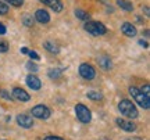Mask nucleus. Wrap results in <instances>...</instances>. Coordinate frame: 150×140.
Listing matches in <instances>:
<instances>
[{"instance_id": "obj_22", "label": "nucleus", "mask_w": 150, "mask_h": 140, "mask_svg": "<svg viewBox=\"0 0 150 140\" xmlns=\"http://www.w3.org/2000/svg\"><path fill=\"white\" fill-rule=\"evenodd\" d=\"M7 13H8V4L0 0V15H6Z\"/></svg>"}, {"instance_id": "obj_32", "label": "nucleus", "mask_w": 150, "mask_h": 140, "mask_svg": "<svg viewBox=\"0 0 150 140\" xmlns=\"http://www.w3.org/2000/svg\"><path fill=\"white\" fill-rule=\"evenodd\" d=\"M28 51H29V50H28L27 47H21V53L22 54H28Z\"/></svg>"}, {"instance_id": "obj_1", "label": "nucleus", "mask_w": 150, "mask_h": 140, "mask_svg": "<svg viewBox=\"0 0 150 140\" xmlns=\"http://www.w3.org/2000/svg\"><path fill=\"white\" fill-rule=\"evenodd\" d=\"M118 110H120V113L122 114L124 117H127V118H138L139 117V113H138V108L135 107V104L132 101H129V100H121V101L118 103Z\"/></svg>"}, {"instance_id": "obj_8", "label": "nucleus", "mask_w": 150, "mask_h": 140, "mask_svg": "<svg viewBox=\"0 0 150 140\" xmlns=\"http://www.w3.org/2000/svg\"><path fill=\"white\" fill-rule=\"evenodd\" d=\"M17 124L20 125L21 128H24V129H31L33 126V119L29 115L20 114V115H17Z\"/></svg>"}, {"instance_id": "obj_31", "label": "nucleus", "mask_w": 150, "mask_h": 140, "mask_svg": "<svg viewBox=\"0 0 150 140\" xmlns=\"http://www.w3.org/2000/svg\"><path fill=\"white\" fill-rule=\"evenodd\" d=\"M143 11H145V14H146V15L149 17L150 13H149V7H147V6H145V7H143Z\"/></svg>"}, {"instance_id": "obj_11", "label": "nucleus", "mask_w": 150, "mask_h": 140, "mask_svg": "<svg viewBox=\"0 0 150 140\" xmlns=\"http://www.w3.org/2000/svg\"><path fill=\"white\" fill-rule=\"evenodd\" d=\"M25 82H27L28 87H31L32 90H40V87H42V82H40V79H39L38 76L32 75V74H29V75L25 78Z\"/></svg>"}, {"instance_id": "obj_26", "label": "nucleus", "mask_w": 150, "mask_h": 140, "mask_svg": "<svg viewBox=\"0 0 150 140\" xmlns=\"http://www.w3.org/2000/svg\"><path fill=\"white\" fill-rule=\"evenodd\" d=\"M140 92L145 93V94H146L147 97H150V86H149V85H145V86L140 89Z\"/></svg>"}, {"instance_id": "obj_3", "label": "nucleus", "mask_w": 150, "mask_h": 140, "mask_svg": "<svg viewBox=\"0 0 150 140\" xmlns=\"http://www.w3.org/2000/svg\"><path fill=\"white\" fill-rule=\"evenodd\" d=\"M129 93H131V96L134 97V100L142 108H145V110H149L150 108V97H147L145 93H142L138 87L131 86L129 87Z\"/></svg>"}, {"instance_id": "obj_24", "label": "nucleus", "mask_w": 150, "mask_h": 140, "mask_svg": "<svg viewBox=\"0 0 150 140\" xmlns=\"http://www.w3.org/2000/svg\"><path fill=\"white\" fill-rule=\"evenodd\" d=\"M27 70L31 71V72H38V70H39V67H38L35 63H32V61H29V63H27Z\"/></svg>"}, {"instance_id": "obj_16", "label": "nucleus", "mask_w": 150, "mask_h": 140, "mask_svg": "<svg viewBox=\"0 0 150 140\" xmlns=\"http://www.w3.org/2000/svg\"><path fill=\"white\" fill-rule=\"evenodd\" d=\"M117 4L125 11H134V4L129 0H117Z\"/></svg>"}, {"instance_id": "obj_14", "label": "nucleus", "mask_w": 150, "mask_h": 140, "mask_svg": "<svg viewBox=\"0 0 150 140\" xmlns=\"http://www.w3.org/2000/svg\"><path fill=\"white\" fill-rule=\"evenodd\" d=\"M97 64L102 67L103 70H111L112 68V63H111V58L107 57V56H100L99 58H97Z\"/></svg>"}, {"instance_id": "obj_23", "label": "nucleus", "mask_w": 150, "mask_h": 140, "mask_svg": "<svg viewBox=\"0 0 150 140\" xmlns=\"http://www.w3.org/2000/svg\"><path fill=\"white\" fill-rule=\"evenodd\" d=\"M7 4L13 6V7H21L24 4V0H4Z\"/></svg>"}, {"instance_id": "obj_13", "label": "nucleus", "mask_w": 150, "mask_h": 140, "mask_svg": "<svg viewBox=\"0 0 150 140\" xmlns=\"http://www.w3.org/2000/svg\"><path fill=\"white\" fill-rule=\"evenodd\" d=\"M33 18H35V21H38L39 24H47V22H50V14H49L46 10H42V8H40V10H36Z\"/></svg>"}, {"instance_id": "obj_6", "label": "nucleus", "mask_w": 150, "mask_h": 140, "mask_svg": "<svg viewBox=\"0 0 150 140\" xmlns=\"http://www.w3.org/2000/svg\"><path fill=\"white\" fill-rule=\"evenodd\" d=\"M79 75L86 79V81H92V79H95L96 78V70H95V67L91 64H88V63H83V64L79 65Z\"/></svg>"}, {"instance_id": "obj_20", "label": "nucleus", "mask_w": 150, "mask_h": 140, "mask_svg": "<svg viewBox=\"0 0 150 140\" xmlns=\"http://www.w3.org/2000/svg\"><path fill=\"white\" fill-rule=\"evenodd\" d=\"M63 76V70L54 68V70H49V78L50 79H59Z\"/></svg>"}, {"instance_id": "obj_29", "label": "nucleus", "mask_w": 150, "mask_h": 140, "mask_svg": "<svg viewBox=\"0 0 150 140\" xmlns=\"http://www.w3.org/2000/svg\"><path fill=\"white\" fill-rule=\"evenodd\" d=\"M6 32H7V28H6V25L0 22V35H6Z\"/></svg>"}, {"instance_id": "obj_2", "label": "nucleus", "mask_w": 150, "mask_h": 140, "mask_svg": "<svg viewBox=\"0 0 150 140\" xmlns=\"http://www.w3.org/2000/svg\"><path fill=\"white\" fill-rule=\"evenodd\" d=\"M83 28H85L86 32L93 35V36H102V35H106V33H107L106 25L99 21H86Z\"/></svg>"}, {"instance_id": "obj_27", "label": "nucleus", "mask_w": 150, "mask_h": 140, "mask_svg": "<svg viewBox=\"0 0 150 140\" xmlns=\"http://www.w3.org/2000/svg\"><path fill=\"white\" fill-rule=\"evenodd\" d=\"M0 94H1V97H3V98H6V100H13V96H10V94L6 92V90H0Z\"/></svg>"}, {"instance_id": "obj_4", "label": "nucleus", "mask_w": 150, "mask_h": 140, "mask_svg": "<svg viewBox=\"0 0 150 140\" xmlns=\"http://www.w3.org/2000/svg\"><path fill=\"white\" fill-rule=\"evenodd\" d=\"M75 115H76L78 121H79V122H82V124H89V122L92 121L91 110L86 107V106L81 104V103L75 106Z\"/></svg>"}, {"instance_id": "obj_5", "label": "nucleus", "mask_w": 150, "mask_h": 140, "mask_svg": "<svg viewBox=\"0 0 150 140\" xmlns=\"http://www.w3.org/2000/svg\"><path fill=\"white\" fill-rule=\"evenodd\" d=\"M31 114H32L33 118L49 119L50 115H52V111H50V108L46 107L45 104H38V106H35V107L31 110Z\"/></svg>"}, {"instance_id": "obj_25", "label": "nucleus", "mask_w": 150, "mask_h": 140, "mask_svg": "<svg viewBox=\"0 0 150 140\" xmlns=\"http://www.w3.org/2000/svg\"><path fill=\"white\" fill-rule=\"evenodd\" d=\"M28 56H29V57H31V60H33V61H39V60H40L39 54H38L35 50H29V51H28Z\"/></svg>"}, {"instance_id": "obj_12", "label": "nucleus", "mask_w": 150, "mask_h": 140, "mask_svg": "<svg viewBox=\"0 0 150 140\" xmlns=\"http://www.w3.org/2000/svg\"><path fill=\"white\" fill-rule=\"evenodd\" d=\"M40 3H43L45 6H47V7H50L53 11H56V13H61L63 11V1L61 0H39Z\"/></svg>"}, {"instance_id": "obj_7", "label": "nucleus", "mask_w": 150, "mask_h": 140, "mask_svg": "<svg viewBox=\"0 0 150 140\" xmlns=\"http://www.w3.org/2000/svg\"><path fill=\"white\" fill-rule=\"evenodd\" d=\"M115 124L118 125V128H121L125 132H135L136 130V124H134L132 121H128V119L117 118L115 119Z\"/></svg>"}, {"instance_id": "obj_9", "label": "nucleus", "mask_w": 150, "mask_h": 140, "mask_svg": "<svg viewBox=\"0 0 150 140\" xmlns=\"http://www.w3.org/2000/svg\"><path fill=\"white\" fill-rule=\"evenodd\" d=\"M11 96H13V98H16L18 101H29L31 100V96L28 94V92H25L21 87H14Z\"/></svg>"}, {"instance_id": "obj_28", "label": "nucleus", "mask_w": 150, "mask_h": 140, "mask_svg": "<svg viewBox=\"0 0 150 140\" xmlns=\"http://www.w3.org/2000/svg\"><path fill=\"white\" fill-rule=\"evenodd\" d=\"M43 140H64L63 137H59V136H46Z\"/></svg>"}, {"instance_id": "obj_18", "label": "nucleus", "mask_w": 150, "mask_h": 140, "mask_svg": "<svg viewBox=\"0 0 150 140\" xmlns=\"http://www.w3.org/2000/svg\"><path fill=\"white\" fill-rule=\"evenodd\" d=\"M22 24L28 28H32L33 24H35V18L32 15H29V14H24L22 15Z\"/></svg>"}, {"instance_id": "obj_21", "label": "nucleus", "mask_w": 150, "mask_h": 140, "mask_svg": "<svg viewBox=\"0 0 150 140\" xmlns=\"http://www.w3.org/2000/svg\"><path fill=\"white\" fill-rule=\"evenodd\" d=\"M8 49H10L8 42L4 40V39H0V53H7V51H8Z\"/></svg>"}, {"instance_id": "obj_17", "label": "nucleus", "mask_w": 150, "mask_h": 140, "mask_svg": "<svg viewBox=\"0 0 150 140\" xmlns=\"http://www.w3.org/2000/svg\"><path fill=\"white\" fill-rule=\"evenodd\" d=\"M74 14H75V17H76L78 20H81V21H89V18H91V15H89V14H88L86 11L81 10V8L75 10Z\"/></svg>"}, {"instance_id": "obj_30", "label": "nucleus", "mask_w": 150, "mask_h": 140, "mask_svg": "<svg viewBox=\"0 0 150 140\" xmlns=\"http://www.w3.org/2000/svg\"><path fill=\"white\" fill-rule=\"evenodd\" d=\"M139 44H140V46H143V47H147V46H149V44H147V42H146V40H143V39H140V40H139Z\"/></svg>"}, {"instance_id": "obj_33", "label": "nucleus", "mask_w": 150, "mask_h": 140, "mask_svg": "<svg viewBox=\"0 0 150 140\" xmlns=\"http://www.w3.org/2000/svg\"><path fill=\"white\" fill-rule=\"evenodd\" d=\"M127 140H143V139H140V137H129Z\"/></svg>"}, {"instance_id": "obj_10", "label": "nucleus", "mask_w": 150, "mask_h": 140, "mask_svg": "<svg viewBox=\"0 0 150 140\" xmlns=\"http://www.w3.org/2000/svg\"><path fill=\"white\" fill-rule=\"evenodd\" d=\"M121 32L125 35V36H128V38H135L136 35H138V29L135 25H132L131 22H124L122 25H121Z\"/></svg>"}, {"instance_id": "obj_15", "label": "nucleus", "mask_w": 150, "mask_h": 140, "mask_svg": "<svg viewBox=\"0 0 150 140\" xmlns=\"http://www.w3.org/2000/svg\"><path fill=\"white\" fill-rule=\"evenodd\" d=\"M43 47L52 54H59L60 53V47L54 43L53 40H46V42H43Z\"/></svg>"}, {"instance_id": "obj_19", "label": "nucleus", "mask_w": 150, "mask_h": 140, "mask_svg": "<svg viewBox=\"0 0 150 140\" xmlns=\"http://www.w3.org/2000/svg\"><path fill=\"white\" fill-rule=\"evenodd\" d=\"M86 96H88V98H91V100H93V101H100V100L103 98L102 93L95 92V90H89V92L86 93Z\"/></svg>"}]
</instances>
